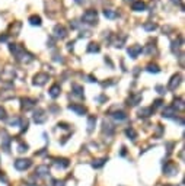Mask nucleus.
<instances>
[{
  "mask_svg": "<svg viewBox=\"0 0 185 186\" xmlns=\"http://www.w3.org/2000/svg\"><path fill=\"white\" fill-rule=\"evenodd\" d=\"M140 52H142V47L140 45H133V47L128 48V55L131 57V58H136Z\"/></svg>",
  "mask_w": 185,
  "mask_h": 186,
  "instance_id": "5",
  "label": "nucleus"
},
{
  "mask_svg": "<svg viewBox=\"0 0 185 186\" xmlns=\"http://www.w3.org/2000/svg\"><path fill=\"white\" fill-rule=\"evenodd\" d=\"M160 105H162V100H160V99H158V100L155 102V108H159Z\"/></svg>",
  "mask_w": 185,
  "mask_h": 186,
  "instance_id": "28",
  "label": "nucleus"
},
{
  "mask_svg": "<svg viewBox=\"0 0 185 186\" xmlns=\"http://www.w3.org/2000/svg\"><path fill=\"white\" fill-rule=\"evenodd\" d=\"M73 90H75L76 96H83V87L79 84H73Z\"/></svg>",
  "mask_w": 185,
  "mask_h": 186,
  "instance_id": "14",
  "label": "nucleus"
},
{
  "mask_svg": "<svg viewBox=\"0 0 185 186\" xmlns=\"http://www.w3.org/2000/svg\"><path fill=\"white\" fill-rule=\"evenodd\" d=\"M104 15L107 17H110V19H114V17H117V12L110 10V9H105V10H104Z\"/></svg>",
  "mask_w": 185,
  "mask_h": 186,
  "instance_id": "19",
  "label": "nucleus"
},
{
  "mask_svg": "<svg viewBox=\"0 0 185 186\" xmlns=\"http://www.w3.org/2000/svg\"><path fill=\"white\" fill-rule=\"evenodd\" d=\"M174 103H175V105L172 106V108H174V109H184V103H182V99H177V100H175V102H174Z\"/></svg>",
  "mask_w": 185,
  "mask_h": 186,
  "instance_id": "21",
  "label": "nucleus"
},
{
  "mask_svg": "<svg viewBox=\"0 0 185 186\" xmlns=\"http://www.w3.org/2000/svg\"><path fill=\"white\" fill-rule=\"evenodd\" d=\"M34 102L35 100H32V99H22V108L24 109H29V108H32L34 106Z\"/></svg>",
  "mask_w": 185,
  "mask_h": 186,
  "instance_id": "12",
  "label": "nucleus"
},
{
  "mask_svg": "<svg viewBox=\"0 0 185 186\" xmlns=\"http://www.w3.org/2000/svg\"><path fill=\"white\" fill-rule=\"evenodd\" d=\"M69 109H72V111L77 112L79 115H83V113L86 112V109H85L83 106H79V105H70V106H69Z\"/></svg>",
  "mask_w": 185,
  "mask_h": 186,
  "instance_id": "11",
  "label": "nucleus"
},
{
  "mask_svg": "<svg viewBox=\"0 0 185 186\" xmlns=\"http://www.w3.org/2000/svg\"><path fill=\"white\" fill-rule=\"evenodd\" d=\"M48 80V76L45 73H38L37 76L34 77V84L35 86H42V84H45Z\"/></svg>",
  "mask_w": 185,
  "mask_h": 186,
  "instance_id": "3",
  "label": "nucleus"
},
{
  "mask_svg": "<svg viewBox=\"0 0 185 186\" xmlns=\"http://www.w3.org/2000/svg\"><path fill=\"white\" fill-rule=\"evenodd\" d=\"M29 22H31V25H34V26H40V25H41V17L40 16H31L29 17Z\"/></svg>",
  "mask_w": 185,
  "mask_h": 186,
  "instance_id": "15",
  "label": "nucleus"
},
{
  "mask_svg": "<svg viewBox=\"0 0 185 186\" xmlns=\"http://www.w3.org/2000/svg\"><path fill=\"white\" fill-rule=\"evenodd\" d=\"M57 166H60V167H67V166H69V160H66V159L57 160Z\"/></svg>",
  "mask_w": 185,
  "mask_h": 186,
  "instance_id": "24",
  "label": "nucleus"
},
{
  "mask_svg": "<svg viewBox=\"0 0 185 186\" xmlns=\"http://www.w3.org/2000/svg\"><path fill=\"white\" fill-rule=\"evenodd\" d=\"M8 39V35H2V36H0V41H6Z\"/></svg>",
  "mask_w": 185,
  "mask_h": 186,
  "instance_id": "31",
  "label": "nucleus"
},
{
  "mask_svg": "<svg viewBox=\"0 0 185 186\" xmlns=\"http://www.w3.org/2000/svg\"><path fill=\"white\" fill-rule=\"evenodd\" d=\"M105 162H107V159H99V160H95V162L92 163V166L95 169H99V167H102V166L105 164Z\"/></svg>",
  "mask_w": 185,
  "mask_h": 186,
  "instance_id": "18",
  "label": "nucleus"
},
{
  "mask_svg": "<svg viewBox=\"0 0 185 186\" xmlns=\"http://www.w3.org/2000/svg\"><path fill=\"white\" fill-rule=\"evenodd\" d=\"M126 134L131 138V140H136V137H137V134H136V131L133 130V128H128V130L126 131Z\"/></svg>",
  "mask_w": 185,
  "mask_h": 186,
  "instance_id": "22",
  "label": "nucleus"
},
{
  "mask_svg": "<svg viewBox=\"0 0 185 186\" xmlns=\"http://www.w3.org/2000/svg\"><path fill=\"white\" fill-rule=\"evenodd\" d=\"M156 90H158L159 93H165V89H163L162 86H158V87H156Z\"/></svg>",
  "mask_w": 185,
  "mask_h": 186,
  "instance_id": "29",
  "label": "nucleus"
},
{
  "mask_svg": "<svg viewBox=\"0 0 185 186\" xmlns=\"http://www.w3.org/2000/svg\"><path fill=\"white\" fill-rule=\"evenodd\" d=\"M144 9H146V5L143 2H134L133 3V10H136V12H143Z\"/></svg>",
  "mask_w": 185,
  "mask_h": 186,
  "instance_id": "9",
  "label": "nucleus"
},
{
  "mask_svg": "<svg viewBox=\"0 0 185 186\" xmlns=\"http://www.w3.org/2000/svg\"><path fill=\"white\" fill-rule=\"evenodd\" d=\"M18 151H19V153H25V151H28V146H26V144H19Z\"/></svg>",
  "mask_w": 185,
  "mask_h": 186,
  "instance_id": "25",
  "label": "nucleus"
},
{
  "mask_svg": "<svg viewBox=\"0 0 185 186\" xmlns=\"http://www.w3.org/2000/svg\"><path fill=\"white\" fill-rule=\"evenodd\" d=\"M83 20L86 24H96V20H98L96 10H86L83 13Z\"/></svg>",
  "mask_w": 185,
  "mask_h": 186,
  "instance_id": "1",
  "label": "nucleus"
},
{
  "mask_svg": "<svg viewBox=\"0 0 185 186\" xmlns=\"http://www.w3.org/2000/svg\"><path fill=\"white\" fill-rule=\"evenodd\" d=\"M95 124H96V118H95V116H91V118L88 119V131H89V132L95 128Z\"/></svg>",
  "mask_w": 185,
  "mask_h": 186,
  "instance_id": "13",
  "label": "nucleus"
},
{
  "mask_svg": "<svg viewBox=\"0 0 185 186\" xmlns=\"http://www.w3.org/2000/svg\"><path fill=\"white\" fill-rule=\"evenodd\" d=\"M181 83V76L179 74H175L172 79H171V81H169V89L171 90H175L178 87V84Z\"/></svg>",
  "mask_w": 185,
  "mask_h": 186,
  "instance_id": "4",
  "label": "nucleus"
},
{
  "mask_svg": "<svg viewBox=\"0 0 185 186\" xmlns=\"http://www.w3.org/2000/svg\"><path fill=\"white\" fill-rule=\"evenodd\" d=\"M144 29H146V31H153V29H156V25L155 24H144Z\"/></svg>",
  "mask_w": 185,
  "mask_h": 186,
  "instance_id": "26",
  "label": "nucleus"
},
{
  "mask_svg": "<svg viewBox=\"0 0 185 186\" xmlns=\"http://www.w3.org/2000/svg\"><path fill=\"white\" fill-rule=\"evenodd\" d=\"M147 71H149V73H159L160 70L156 64H149L147 65Z\"/></svg>",
  "mask_w": 185,
  "mask_h": 186,
  "instance_id": "20",
  "label": "nucleus"
},
{
  "mask_svg": "<svg viewBox=\"0 0 185 186\" xmlns=\"http://www.w3.org/2000/svg\"><path fill=\"white\" fill-rule=\"evenodd\" d=\"M149 113H152V108H144V109H142V111L139 112V115H140V116H149Z\"/></svg>",
  "mask_w": 185,
  "mask_h": 186,
  "instance_id": "23",
  "label": "nucleus"
},
{
  "mask_svg": "<svg viewBox=\"0 0 185 186\" xmlns=\"http://www.w3.org/2000/svg\"><path fill=\"white\" fill-rule=\"evenodd\" d=\"M60 90H61V89H60L59 84H54V86L50 89V96L54 97V99H56V97H59L60 96Z\"/></svg>",
  "mask_w": 185,
  "mask_h": 186,
  "instance_id": "7",
  "label": "nucleus"
},
{
  "mask_svg": "<svg viewBox=\"0 0 185 186\" xmlns=\"http://www.w3.org/2000/svg\"><path fill=\"white\" fill-rule=\"evenodd\" d=\"M45 119H47V115L44 113V111H38V112H35L34 121L37 122V124H42V122H45Z\"/></svg>",
  "mask_w": 185,
  "mask_h": 186,
  "instance_id": "6",
  "label": "nucleus"
},
{
  "mask_svg": "<svg viewBox=\"0 0 185 186\" xmlns=\"http://www.w3.org/2000/svg\"><path fill=\"white\" fill-rule=\"evenodd\" d=\"M56 186H64V182H54Z\"/></svg>",
  "mask_w": 185,
  "mask_h": 186,
  "instance_id": "30",
  "label": "nucleus"
},
{
  "mask_svg": "<svg viewBox=\"0 0 185 186\" xmlns=\"http://www.w3.org/2000/svg\"><path fill=\"white\" fill-rule=\"evenodd\" d=\"M54 32H56V35H57L59 38H64V36H66V29H64L63 26H60V25H57V26L54 28Z\"/></svg>",
  "mask_w": 185,
  "mask_h": 186,
  "instance_id": "8",
  "label": "nucleus"
},
{
  "mask_svg": "<svg viewBox=\"0 0 185 186\" xmlns=\"http://www.w3.org/2000/svg\"><path fill=\"white\" fill-rule=\"evenodd\" d=\"M112 116H114V119H117V121H124V119H127V115L124 112H115Z\"/></svg>",
  "mask_w": 185,
  "mask_h": 186,
  "instance_id": "16",
  "label": "nucleus"
},
{
  "mask_svg": "<svg viewBox=\"0 0 185 186\" xmlns=\"http://www.w3.org/2000/svg\"><path fill=\"white\" fill-rule=\"evenodd\" d=\"M99 45L98 44H95V42H92V44H89V47H88V51L89 52H99Z\"/></svg>",
  "mask_w": 185,
  "mask_h": 186,
  "instance_id": "17",
  "label": "nucleus"
},
{
  "mask_svg": "<svg viewBox=\"0 0 185 186\" xmlns=\"http://www.w3.org/2000/svg\"><path fill=\"white\" fill-rule=\"evenodd\" d=\"M0 119H6V111L0 106Z\"/></svg>",
  "mask_w": 185,
  "mask_h": 186,
  "instance_id": "27",
  "label": "nucleus"
},
{
  "mask_svg": "<svg viewBox=\"0 0 185 186\" xmlns=\"http://www.w3.org/2000/svg\"><path fill=\"white\" fill-rule=\"evenodd\" d=\"M31 164H32V162H31L29 159H19V160L15 162V169L16 170H26V169L31 167Z\"/></svg>",
  "mask_w": 185,
  "mask_h": 186,
  "instance_id": "2",
  "label": "nucleus"
},
{
  "mask_svg": "<svg viewBox=\"0 0 185 186\" xmlns=\"http://www.w3.org/2000/svg\"><path fill=\"white\" fill-rule=\"evenodd\" d=\"M48 172H50V170H48V166H38L35 173H37L38 176H45Z\"/></svg>",
  "mask_w": 185,
  "mask_h": 186,
  "instance_id": "10",
  "label": "nucleus"
}]
</instances>
